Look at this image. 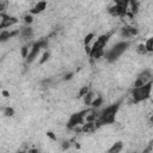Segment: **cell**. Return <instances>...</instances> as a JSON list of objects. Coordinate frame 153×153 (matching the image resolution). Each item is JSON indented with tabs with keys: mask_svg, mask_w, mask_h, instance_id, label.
<instances>
[{
	"mask_svg": "<svg viewBox=\"0 0 153 153\" xmlns=\"http://www.w3.org/2000/svg\"><path fill=\"white\" fill-rule=\"evenodd\" d=\"M118 108H120V102H117V103H115L112 105H109L105 109H103L102 111H99V117L97 120L98 126L100 127V126H104V124L114 123L115 116L117 114Z\"/></svg>",
	"mask_w": 153,
	"mask_h": 153,
	"instance_id": "1",
	"label": "cell"
},
{
	"mask_svg": "<svg viewBox=\"0 0 153 153\" xmlns=\"http://www.w3.org/2000/svg\"><path fill=\"white\" fill-rule=\"evenodd\" d=\"M109 38H110V35H109V33L99 36V37L93 42L92 49H91V53H90L88 56H90L91 59H96V60H97V59H100L102 56H104V54H105L104 48H105V45H106Z\"/></svg>",
	"mask_w": 153,
	"mask_h": 153,
	"instance_id": "2",
	"label": "cell"
},
{
	"mask_svg": "<svg viewBox=\"0 0 153 153\" xmlns=\"http://www.w3.org/2000/svg\"><path fill=\"white\" fill-rule=\"evenodd\" d=\"M128 47H129V42H128V41L118 42V43H116L112 48H110V49L104 54V56H105V59H106L108 61L114 62V61H116V60L128 49Z\"/></svg>",
	"mask_w": 153,
	"mask_h": 153,
	"instance_id": "3",
	"label": "cell"
},
{
	"mask_svg": "<svg viewBox=\"0 0 153 153\" xmlns=\"http://www.w3.org/2000/svg\"><path fill=\"white\" fill-rule=\"evenodd\" d=\"M152 81L147 82L140 87H134L133 92H131V98L134 103H139L142 100H146L147 98H149L151 92H152Z\"/></svg>",
	"mask_w": 153,
	"mask_h": 153,
	"instance_id": "4",
	"label": "cell"
},
{
	"mask_svg": "<svg viewBox=\"0 0 153 153\" xmlns=\"http://www.w3.org/2000/svg\"><path fill=\"white\" fill-rule=\"evenodd\" d=\"M85 114H86V110L73 114V115L71 116V118L68 120L67 127H68L69 129H73L74 127L79 126V124H84V123H85Z\"/></svg>",
	"mask_w": 153,
	"mask_h": 153,
	"instance_id": "5",
	"label": "cell"
},
{
	"mask_svg": "<svg viewBox=\"0 0 153 153\" xmlns=\"http://www.w3.org/2000/svg\"><path fill=\"white\" fill-rule=\"evenodd\" d=\"M151 79H152V73H151V71L145 69V71H142V72L137 75L136 80L134 81V87H140V86H142V85H145V84H147V82H151Z\"/></svg>",
	"mask_w": 153,
	"mask_h": 153,
	"instance_id": "6",
	"label": "cell"
},
{
	"mask_svg": "<svg viewBox=\"0 0 153 153\" xmlns=\"http://www.w3.org/2000/svg\"><path fill=\"white\" fill-rule=\"evenodd\" d=\"M0 18H1V19H0V27H1V29L10 27V26L14 25V24L18 22L17 18H14V17H12V16H10V14H5V13H1Z\"/></svg>",
	"mask_w": 153,
	"mask_h": 153,
	"instance_id": "7",
	"label": "cell"
},
{
	"mask_svg": "<svg viewBox=\"0 0 153 153\" xmlns=\"http://www.w3.org/2000/svg\"><path fill=\"white\" fill-rule=\"evenodd\" d=\"M137 33V29L134 26H124L121 31V36L123 38H129L131 36H135Z\"/></svg>",
	"mask_w": 153,
	"mask_h": 153,
	"instance_id": "8",
	"label": "cell"
},
{
	"mask_svg": "<svg viewBox=\"0 0 153 153\" xmlns=\"http://www.w3.org/2000/svg\"><path fill=\"white\" fill-rule=\"evenodd\" d=\"M19 35H20L22 38H24V39H30V38L33 36V30H32V27L26 26V27H23V29L20 30V33H19Z\"/></svg>",
	"mask_w": 153,
	"mask_h": 153,
	"instance_id": "9",
	"label": "cell"
},
{
	"mask_svg": "<svg viewBox=\"0 0 153 153\" xmlns=\"http://www.w3.org/2000/svg\"><path fill=\"white\" fill-rule=\"evenodd\" d=\"M45 7H47V2L45 1H38L35 5V7L31 10V12L32 13H41V12H43L45 10Z\"/></svg>",
	"mask_w": 153,
	"mask_h": 153,
	"instance_id": "10",
	"label": "cell"
},
{
	"mask_svg": "<svg viewBox=\"0 0 153 153\" xmlns=\"http://www.w3.org/2000/svg\"><path fill=\"white\" fill-rule=\"evenodd\" d=\"M122 148H123V145H122V142H116V143H114L110 148H109V153H118V152H121L122 151Z\"/></svg>",
	"mask_w": 153,
	"mask_h": 153,
	"instance_id": "11",
	"label": "cell"
},
{
	"mask_svg": "<svg viewBox=\"0 0 153 153\" xmlns=\"http://www.w3.org/2000/svg\"><path fill=\"white\" fill-rule=\"evenodd\" d=\"M102 103H103V98L100 97V96H98V97H96L94 99H93V102H92V106L94 108V109H97V108H99L100 105H102Z\"/></svg>",
	"mask_w": 153,
	"mask_h": 153,
	"instance_id": "12",
	"label": "cell"
},
{
	"mask_svg": "<svg viewBox=\"0 0 153 153\" xmlns=\"http://www.w3.org/2000/svg\"><path fill=\"white\" fill-rule=\"evenodd\" d=\"M93 41H94V35H93V33H88V35H86L85 38H84V44H85V45L91 44Z\"/></svg>",
	"mask_w": 153,
	"mask_h": 153,
	"instance_id": "13",
	"label": "cell"
},
{
	"mask_svg": "<svg viewBox=\"0 0 153 153\" xmlns=\"http://www.w3.org/2000/svg\"><path fill=\"white\" fill-rule=\"evenodd\" d=\"M145 45H146V49H147V51H148V53H151V51H153V37H151V38H148V39L146 41V43H145Z\"/></svg>",
	"mask_w": 153,
	"mask_h": 153,
	"instance_id": "14",
	"label": "cell"
},
{
	"mask_svg": "<svg viewBox=\"0 0 153 153\" xmlns=\"http://www.w3.org/2000/svg\"><path fill=\"white\" fill-rule=\"evenodd\" d=\"M20 53H22V57L26 59L27 55H29V53H30V48H29V45H23L22 49H20Z\"/></svg>",
	"mask_w": 153,
	"mask_h": 153,
	"instance_id": "15",
	"label": "cell"
},
{
	"mask_svg": "<svg viewBox=\"0 0 153 153\" xmlns=\"http://www.w3.org/2000/svg\"><path fill=\"white\" fill-rule=\"evenodd\" d=\"M4 115L7 116V117H11V116L14 115V110H13L12 108H10V106H6V108L4 109Z\"/></svg>",
	"mask_w": 153,
	"mask_h": 153,
	"instance_id": "16",
	"label": "cell"
},
{
	"mask_svg": "<svg viewBox=\"0 0 153 153\" xmlns=\"http://www.w3.org/2000/svg\"><path fill=\"white\" fill-rule=\"evenodd\" d=\"M136 51H137L139 54H141V55H143V54L148 53V51H147V49H146V45H145V44H139V45H137V48H136Z\"/></svg>",
	"mask_w": 153,
	"mask_h": 153,
	"instance_id": "17",
	"label": "cell"
},
{
	"mask_svg": "<svg viewBox=\"0 0 153 153\" xmlns=\"http://www.w3.org/2000/svg\"><path fill=\"white\" fill-rule=\"evenodd\" d=\"M87 92H88V87H87V86H82V87L80 88V91H79L78 94H79V97H84Z\"/></svg>",
	"mask_w": 153,
	"mask_h": 153,
	"instance_id": "18",
	"label": "cell"
},
{
	"mask_svg": "<svg viewBox=\"0 0 153 153\" xmlns=\"http://www.w3.org/2000/svg\"><path fill=\"white\" fill-rule=\"evenodd\" d=\"M49 56H50V54L48 53V51H45L43 55H42V59L39 60V63H44L45 61H48V59H49Z\"/></svg>",
	"mask_w": 153,
	"mask_h": 153,
	"instance_id": "19",
	"label": "cell"
},
{
	"mask_svg": "<svg viewBox=\"0 0 153 153\" xmlns=\"http://www.w3.org/2000/svg\"><path fill=\"white\" fill-rule=\"evenodd\" d=\"M32 20H33V18H32V16H31V14H26V16L24 17V22H25L26 24H31V23H32Z\"/></svg>",
	"mask_w": 153,
	"mask_h": 153,
	"instance_id": "20",
	"label": "cell"
},
{
	"mask_svg": "<svg viewBox=\"0 0 153 153\" xmlns=\"http://www.w3.org/2000/svg\"><path fill=\"white\" fill-rule=\"evenodd\" d=\"M69 148V142L68 141H63L62 142V149H67Z\"/></svg>",
	"mask_w": 153,
	"mask_h": 153,
	"instance_id": "21",
	"label": "cell"
},
{
	"mask_svg": "<svg viewBox=\"0 0 153 153\" xmlns=\"http://www.w3.org/2000/svg\"><path fill=\"white\" fill-rule=\"evenodd\" d=\"M72 76H73V73H68V74H66V75L63 76V79H65V80H71Z\"/></svg>",
	"mask_w": 153,
	"mask_h": 153,
	"instance_id": "22",
	"label": "cell"
},
{
	"mask_svg": "<svg viewBox=\"0 0 153 153\" xmlns=\"http://www.w3.org/2000/svg\"><path fill=\"white\" fill-rule=\"evenodd\" d=\"M47 135H48V136H49L51 140H56V136L54 135V133H51V131H48V133H47Z\"/></svg>",
	"mask_w": 153,
	"mask_h": 153,
	"instance_id": "23",
	"label": "cell"
},
{
	"mask_svg": "<svg viewBox=\"0 0 153 153\" xmlns=\"http://www.w3.org/2000/svg\"><path fill=\"white\" fill-rule=\"evenodd\" d=\"M2 96H4V97H8V96H10V93H8L7 91H2Z\"/></svg>",
	"mask_w": 153,
	"mask_h": 153,
	"instance_id": "24",
	"label": "cell"
},
{
	"mask_svg": "<svg viewBox=\"0 0 153 153\" xmlns=\"http://www.w3.org/2000/svg\"><path fill=\"white\" fill-rule=\"evenodd\" d=\"M151 122H152V123H153V116H152V117H151Z\"/></svg>",
	"mask_w": 153,
	"mask_h": 153,
	"instance_id": "25",
	"label": "cell"
}]
</instances>
